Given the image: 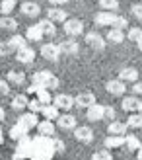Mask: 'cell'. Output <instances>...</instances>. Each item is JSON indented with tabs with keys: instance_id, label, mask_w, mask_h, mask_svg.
I'll use <instances>...</instances> for the list:
<instances>
[{
	"instance_id": "1",
	"label": "cell",
	"mask_w": 142,
	"mask_h": 160,
	"mask_svg": "<svg viewBox=\"0 0 142 160\" xmlns=\"http://www.w3.org/2000/svg\"><path fill=\"white\" fill-rule=\"evenodd\" d=\"M57 154L53 137H43L37 133V137H23L18 141V147L14 150L16 160H53Z\"/></svg>"
},
{
	"instance_id": "2",
	"label": "cell",
	"mask_w": 142,
	"mask_h": 160,
	"mask_svg": "<svg viewBox=\"0 0 142 160\" xmlns=\"http://www.w3.org/2000/svg\"><path fill=\"white\" fill-rule=\"evenodd\" d=\"M33 84L41 86V88H47V90H57L59 88V78L53 72H49V70H39V72L33 74Z\"/></svg>"
},
{
	"instance_id": "3",
	"label": "cell",
	"mask_w": 142,
	"mask_h": 160,
	"mask_svg": "<svg viewBox=\"0 0 142 160\" xmlns=\"http://www.w3.org/2000/svg\"><path fill=\"white\" fill-rule=\"evenodd\" d=\"M82 31H84V23L80 20L72 18V20H66L64 22V33L68 37H76V35H80Z\"/></svg>"
},
{
	"instance_id": "4",
	"label": "cell",
	"mask_w": 142,
	"mask_h": 160,
	"mask_svg": "<svg viewBox=\"0 0 142 160\" xmlns=\"http://www.w3.org/2000/svg\"><path fill=\"white\" fill-rule=\"evenodd\" d=\"M60 53H62L60 51V45H57V43H47V45L41 47V55L47 61H59Z\"/></svg>"
},
{
	"instance_id": "5",
	"label": "cell",
	"mask_w": 142,
	"mask_h": 160,
	"mask_svg": "<svg viewBox=\"0 0 142 160\" xmlns=\"http://www.w3.org/2000/svg\"><path fill=\"white\" fill-rule=\"evenodd\" d=\"M117 20V14L115 12H105L101 10L99 14H96V23L101 28H113V23Z\"/></svg>"
},
{
	"instance_id": "6",
	"label": "cell",
	"mask_w": 142,
	"mask_h": 160,
	"mask_svg": "<svg viewBox=\"0 0 142 160\" xmlns=\"http://www.w3.org/2000/svg\"><path fill=\"white\" fill-rule=\"evenodd\" d=\"M53 103H54L59 109L68 111V109L74 108V98H72V96H68V94H57V96L53 98Z\"/></svg>"
},
{
	"instance_id": "7",
	"label": "cell",
	"mask_w": 142,
	"mask_h": 160,
	"mask_svg": "<svg viewBox=\"0 0 142 160\" xmlns=\"http://www.w3.org/2000/svg\"><path fill=\"white\" fill-rule=\"evenodd\" d=\"M105 90L111 96H123L125 92H127V86H125V82L121 78H115V80H109V82L105 84Z\"/></svg>"
},
{
	"instance_id": "8",
	"label": "cell",
	"mask_w": 142,
	"mask_h": 160,
	"mask_svg": "<svg viewBox=\"0 0 142 160\" xmlns=\"http://www.w3.org/2000/svg\"><path fill=\"white\" fill-rule=\"evenodd\" d=\"M86 43H88L92 49H97V51L105 49V39L101 37L97 31H90V33H86Z\"/></svg>"
},
{
	"instance_id": "9",
	"label": "cell",
	"mask_w": 142,
	"mask_h": 160,
	"mask_svg": "<svg viewBox=\"0 0 142 160\" xmlns=\"http://www.w3.org/2000/svg\"><path fill=\"white\" fill-rule=\"evenodd\" d=\"M103 113H105V106H101V103H93V106L88 108L86 111V117H88V121H101L103 119Z\"/></svg>"
},
{
	"instance_id": "10",
	"label": "cell",
	"mask_w": 142,
	"mask_h": 160,
	"mask_svg": "<svg viewBox=\"0 0 142 160\" xmlns=\"http://www.w3.org/2000/svg\"><path fill=\"white\" fill-rule=\"evenodd\" d=\"M96 103V96H93L92 92H80L74 98V106H78V108H86L88 109L90 106H93Z\"/></svg>"
},
{
	"instance_id": "11",
	"label": "cell",
	"mask_w": 142,
	"mask_h": 160,
	"mask_svg": "<svg viewBox=\"0 0 142 160\" xmlns=\"http://www.w3.org/2000/svg\"><path fill=\"white\" fill-rule=\"evenodd\" d=\"M57 127H59V129H64V131H74V129H76V117L70 115V113L59 115V119H57Z\"/></svg>"
},
{
	"instance_id": "12",
	"label": "cell",
	"mask_w": 142,
	"mask_h": 160,
	"mask_svg": "<svg viewBox=\"0 0 142 160\" xmlns=\"http://www.w3.org/2000/svg\"><path fill=\"white\" fill-rule=\"evenodd\" d=\"M74 139L78 142L88 145V142H92V139H93V131L90 129V127H76L74 129Z\"/></svg>"
},
{
	"instance_id": "13",
	"label": "cell",
	"mask_w": 142,
	"mask_h": 160,
	"mask_svg": "<svg viewBox=\"0 0 142 160\" xmlns=\"http://www.w3.org/2000/svg\"><path fill=\"white\" fill-rule=\"evenodd\" d=\"M20 12L23 14V16H27V18H37L39 14H41V6H39L37 2H23L21 6H20Z\"/></svg>"
},
{
	"instance_id": "14",
	"label": "cell",
	"mask_w": 142,
	"mask_h": 160,
	"mask_svg": "<svg viewBox=\"0 0 142 160\" xmlns=\"http://www.w3.org/2000/svg\"><path fill=\"white\" fill-rule=\"evenodd\" d=\"M54 131H57V125L51 119H45V121L37 123V133L43 135V137H54Z\"/></svg>"
},
{
	"instance_id": "15",
	"label": "cell",
	"mask_w": 142,
	"mask_h": 160,
	"mask_svg": "<svg viewBox=\"0 0 142 160\" xmlns=\"http://www.w3.org/2000/svg\"><path fill=\"white\" fill-rule=\"evenodd\" d=\"M127 129H129V125H127V121H109L107 123V133L109 135H127Z\"/></svg>"
},
{
	"instance_id": "16",
	"label": "cell",
	"mask_w": 142,
	"mask_h": 160,
	"mask_svg": "<svg viewBox=\"0 0 142 160\" xmlns=\"http://www.w3.org/2000/svg\"><path fill=\"white\" fill-rule=\"evenodd\" d=\"M16 59H18L20 62H23V65H27V62L35 61V51L31 49V47H23V49H18V51H16Z\"/></svg>"
},
{
	"instance_id": "17",
	"label": "cell",
	"mask_w": 142,
	"mask_h": 160,
	"mask_svg": "<svg viewBox=\"0 0 142 160\" xmlns=\"http://www.w3.org/2000/svg\"><path fill=\"white\" fill-rule=\"evenodd\" d=\"M105 41H109L111 45H119L125 41V33H123V29H117V28H111L107 31V35H105Z\"/></svg>"
},
{
	"instance_id": "18",
	"label": "cell",
	"mask_w": 142,
	"mask_h": 160,
	"mask_svg": "<svg viewBox=\"0 0 142 160\" xmlns=\"http://www.w3.org/2000/svg\"><path fill=\"white\" fill-rule=\"evenodd\" d=\"M138 103H140V100L136 98V96H125L121 106H123L125 111H129V113H135V111H138Z\"/></svg>"
},
{
	"instance_id": "19",
	"label": "cell",
	"mask_w": 142,
	"mask_h": 160,
	"mask_svg": "<svg viewBox=\"0 0 142 160\" xmlns=\"http://www.w3.org/2000/svg\"><path fill=\"white\" fill-rule=\"evenodd\" d=\"M45 35H43V29L39 23H35V26H29L27 31H26V39L27 41H41Z\"/></svg>"
},
{
	"instance_id": "20",
	"label": "cell",
	"mask_w": 142,
	"mask_h": 160,
	"mask_svg": "<svg viewBox=\"0 0 142 160\" xmlns=\"http://www.w3.org/2000/svg\"><path fill=\"white\" fill-rule=\"evenodd\" d=\"M119 78L123 80V82H138V70L135 67H129V68H123L119 72Z\"/></svg>"
},
{
	"instance_id": "21",
	"label": "cell",
	"mask_w": 142,
	"mask_h": 160,
	"mask_svg": "<svg viewBox=\"0 0 142 160\" xmlns=\"http://www.w3.org/2000/svg\"><path fill=\"white\" fill-rule=\"evenodd\" d=\"M27 133H29V129L23 123H16L12 129H10V139H14V141H20V139H23V137H27Z\"/></svg>"
},
{
	"instance_id": "22",
	"label": "cell",
	"mask_w": 142,
	"mask_h": 160,
	"mask_svg": "<svg viewBox=\"0 0 142 160\" xmlns=\"http://www.w3.org/2000/svg\"><path fill=\"white\" fill-rule=\"evenodd\" d=\"M103 145H105V148H109V150L119 148V147L125 145V135H109V137L105 139Z\"/></svg>"
},
{
	"instance_id": "23",
	"label": "cell",
	"mask_w": 142,
	"mask_h": 160,
	"mask_svg": "<svg viewBox=\"0 0 142 160\" xmlns=\"http://www.w3.org/2000/svg\"><path fill=\"white\" fill-rule=\"evenodd\" d=\"M41 113H43V117H45V119L57 121V119H59V115H60V109H59L57 106H54V103H47V106H43Z\"/></svg>"
},
{
	"instance_id": "24",
	"label": "cell",
	"mask_w": 142,
	"mask_h": 160,
	"mask_svg": "<svg viewBox=\"0 0 142 160\" xmlns=\"http://www.w3.org/2000/svg\"><path fill=\"white\" fill-rule=\"evenodd\" d=\"M27 103H29V98H27L26 94H18V96H14V98H12V108L16 111L27 109Z\"/></svg>"
},
{
	"instance_id": "25",
	"label": "cell",
	"mask_w": 142,
	"mask_h": 160,
	"mask_svg": "<svg viewBox=\"0 0 142 160\" xmlns=\"http://www.w3.org/2000/svg\"><path fill=\"white\" fill-rule=\"evenodd\" d=\"M20 123H23V125H26L27 129L31 131V129H33V127H37V123H39L37 113H33V111H27V113L20 115Z\"/></svg>"
},
{
	"instance_id": "26",
	"label": "cell",
	"mask_w": 142,
	"mask_h": 160,
	"mask_svg": "<svg viewBox=\"0 0 142 160\" xmlns=\"http://www.w3.org/2000/svg\"><path fill=\"white\" fill-rule=\"evenodd\" d=\"M47 14H49V16H47V18H49L51 22H54V23H57V22H62V23H64L66 22V12L64 10H62V8H49V12H47Z\"/></svg>"
},
{
	"instance_id": "27",
	"label": "cell",
	"mask_w": 142,
	"mask_h": 160,
	"mask_svg": "<svg viewBox=\"0 0 142 160\" xmlns=\"http://www.w3.org/2000/svg\"><path fill=\"white\" fill-rule=\"evenodd\" d=\"M39 26H41L45 37H54V35H57V28H54V22H51L49 18H47V20H41V22H39Z\"/></svg>"
},
{
	"instance_id": "28",
	"label": "cell",
	"mask_w": 142,
	"mask_h": 160,
	"mask_svg": "<svg viewBox=\"0 0 142 160\" xmlns=\"http://www.w3.org/2000/svg\"><path fill=\"white\" fill-rule=\"evenodd\" d=\"M6 80L14 86H21L23 82H26V74L23 72H18V70H10V72L6 74Z\"/></svg>"
},
{
	"instance_id": "29",
	"label": "cell",
	"mask_w": 142,
	"mask_h": 160,
	"mask_svg": "<svg viewBox=\"0 0 142 160\" xmlns=\"http://www.w3.org/2000/svg\"><path fill=\"white\" fill-rule=\"evenodd\" d=\"M59 45H60V51H62V53H66V55H76V53H78V49H80V45H78L74 39L62 41V43H59Z\"/></svg>"
},
{
	"instance_id": "30",
	"label": "cell",
	"mask_w": 142,
	"mask_h": 160,
	"mask_svg": "<svg viewBox=\"0 0 142 160\" xmlns=\"http://www.w3.org/2000/svg\"><path fill=\"white\" fill-rule=\"evenodd\" d=\"M0 29L14 31V29H18V22H16L12 16H0Z\"/></svg>"
},
{
	"instance_id": "31",
	"label": "cell",
	"mask_w": 142,
	"mask_h": 160,
	"mask_svg": "<svg viewBox=\"0 0 142 160\" xmlns=\"http://www.w3.org/2000/svg\"><path fill=\"white\" fill-rule=\"evenodd\" d=\"M127 125H129V129H142V113L140 111H135V113L129 115Z\"/></svg>"
},
{
	"instance_id": "32",
	"label": "cell",
	"mask_w": 142,
	"mask_h": 160,
	"mask_svg": "<svg viewBox=\"0 0 142 160\" xmlns=\"http://www.w3.org/2000/svg\"><path fill=\"white\" fill-rule=\"evenodd\" d=\"M8 43H10V47H12L14 51H18V49L27 47V39L23 37V35H12L10 39H8Z\"/></svg>"
},
{
	"instance_id": "33",
	"label": "cell",
	"mask_w": 142,
	"mask_h": 160,
	"mask_svg": "<svg viewBox=\"0 0 142 160\" xmlns=\"http://www.w3.org/2000/svg\"><path fill=\"white\" fill-rule=\"evenodd\" d=\"M119 0H99V8L105 12H117L119 10Z\"/></svg>"
},
{
	"instance_id": "34",
	"label": "cell",
	"mask_w": 142,
	"mask_h": 160,
	"mask_svg": "<svg viewBox=\"0 0 142 160\" xmlns=\"http://www.w3.org/2000/svg\"><path fill=\"white\" fill-rule=\"evenodd\" d=\"M125 145H127L129 150H138L142 145H140V139L136 135H125Z\"/></svg>"
},
{
	"instance_id": "35",
	"label": "cell",
	"mask_w": 142,
	"mask_h": 160,
	"mask_svg": "<svg viewBox=\"0 0 142 160\" xmlns=\"http://www.w3.org/2000/svg\"><path fill=\"white\" fill-rule=\"evenodd\" d=\"M92 160H113V154L109 148H103V150H97V152L92 154Z\"/></svg>"
},
{
	"instance_id": "36",
	"label": "cell",
	"mask_w": 142,
	"mask_h": 160,
	"mask_svg": "<svg viewBox=\"0 0 142 160\" xmlns=\"http://www.w3.org/2000/svg\"><path fill=\"white\" fill-rule=\"evenodd\" d=\"M16 8V0H2V4H0V12H2L4 16L12 14Z\"/></svg>"
},
{
	"instance_id": "37",
	"label": "cell",
	"mask_w": 142,
	"mask_h": 160,
	"mask_svg": "<svg viewBox=\"0 0 142 160\" xmlns=\"http://www.w3.org/2000/svg\"><path fill=\"white\" fill-rule=\"evenodd\" d=\"M142 37V29L140 28H130L129 29V33H127V39H129V41H138V39Z\"/></svg>"
},
{
	"instance_id": "38",
	"label": "cell",
	"mask_w": 142,
	"mask_h": 160,
	"mask_svg": "<svg viewBox=\"0 0 142 160\" xmlns=\"http://www.w3.org/2000/svg\"><path fill=\"white\" fill-rule=\"evenodd\" d=\"M43 109V103L39 102L37 98H33V100H29V103H27V111H33V113H39V111Z\"/></svg>"
},
{
	"instance_id": "39",
	"label": "cell",
	"mask_w": 142,
	"mask_h": 160,
	"mask_svg": "<svg viewBox=\"0 0 142 160\" xmlns=\"http://www.w3.org/2000/svg\"><path fill=\"white\" fill-rule=\"evenodd\" d=\"M127 26H129L127 18H123V16H117V20H115V23H113V28H117V29H127Z\"/></svg>"
},
{
	"instance_id": "40",
	"label": "cell",
	"mask_w": 142,
	"mask_h": 160,
	"mask_svg": "<svg viewBox=\"0 0 142 160\" xmlns=\"http://www.w3.org/2000/svg\"><path fill=\"white\" fill-rule=\"evenodd\" d=\"M130 14L135 16L136 20H142V4H132V8H130Z\"/></svg>"
},
{
	"instance_id": "41",
	"label": "cell",
	"mask_w": 142,
	"mask_h": 160,
	"mask_svg": "<svg viewBox=\"0 0 142 160\" xmlns=\"http://www.w3.org/2000/svg\"><path fill=\"white\" fill-rule=\"evenodd\" d=\"M53 141H54V150H57V154H60V152H64V150H66L64 141H60V139H54V137H53Z\"/></svg>"
},
{
	"instance_id": "42",
	"label": "cell",
	"mask_w": 142,
	"mask_h": 160,
	"mask_svg": "<svg viewBox=\"0 0 142 160\" xmlns=\"http://www.w3.org/2000/svg\"><path fill=\"white\" fill-rule=\"evenodd\" d=\"M103 119L105 121H113L115 119V109L111 106H105V113H103Z\"/></svg>"
},
{
	"instance_id": "43",
	"label": "cell",
	"mask_w": 142,
	"mask_h": 160,
	"mask_svg": "<svg viewBox=\"0 0 142 160\" xmlns=\"http://www.w3.org/2000/svg\"><path fill=\"white\" fill-rule=\"evenodd\" d=\"M0 94L2 96L10 94V82H8V80H0Z\"/></svg>"
},
{
	"instance_id": "44",
	"label": "cell",
	"mask_w": 142,
	"mask_h": 160,
	"mask_svg": "<svg viewBox=\"0 0 142 160\" xmlns=\"http://www.w3.org/2000/svg\"><path fill=\"white\" fill-rule=\"evenodd\" d=\"M10 51H14V49L10 47V43H8V41H2V43H0V55H2V57H4V55H8Z\"/></svg>"
},
{
	"instance_id": "45",
	"label": "cell",
	"mask_w": 142,
	"mask_h": 160,
	"mask_svg": "<svg viewBox=\"0 0 142 160\" xmlns=\"http://www.w3.org/2000/svg\"><path fill=\"white\" fill-rule=\"evenodd\" d=\"M132 92H135V96H142V82H140V80H138V82H135Z\"/></svg>"
},
{
	"instance_id": "46",
	"label": "cell",
	"mask_w": 142,
	"mask_h": 160,
	"mask_svg": "<svg viewBox=\"0 0 142 160\" xmlns=\"http://www.w3.org/2000/svg\"><path fill=\"white\" fill-rule=\"evenodd\" d=\"M49 2H51V4H54V6H64L68 0H49Z\"/></svg>"
},
{
	"instance_id": "47",
	"label": "cell",
	"mask_w": 142,
	"mask_h": 160,
	"mask_svg": "<svg viewBox=\"0 0 142 160\" xmlns=\"http://www.w3.org/2000/svg\"><path fill=\"white\" fill-rule=\"evenodd\" d=\"M6 119V111H4V108H0V123H2Z\"/></svg>"
},
{
	"instance_id": "48",
	"label": "cell",
	"mask_w": 142,
	"mask_h": 160,
	"mask_svg": "<svg viewBox=\"0 0 142 160\" xmlns=\"http://www.w3.org/2000/svg\"><path fill=\"white\" fill-rule=\"evenodd\" d=\"M136 158H138V160H142V147L136 150Z\"/></svg>"
},
{
	"instance_id": "49",
	"label": "cell",
	"mask_w": 142,
	"mask_h": 160,
	"mask_svg": "<svg viewBox=\"0 0 142 160\" xmlns=\"http://www.w3.org/2000/svg\"><path fill=\"white\" fill-rule=\"evenodd\" d=\"M136 45H138V49H140V51H142V37H140V39H138V41H136Z\"/></svg>"
},
{
	"instance_id": "50",
	"label": "cell",
	"mask_w": 142,
	"mask_h": 160,
	"mask_svg": "<svg viewBox=\"0 0 142 160\" xmlns=\"http://www.w3.org/2000/svg\"><path fill=\"white\" fill-rule=\"evenodd\" d=\"M138 111H140V113H142V102L138 103Z\"/></svg>"
},
{
	"instance_id": "51",
	"label": "cell",
	"mask_w": 142,
	"mask_h": 160,
	"mask_svg": "<svg viewBox=\"0 0 142 160\" xmlns=\"http://www.w3.org/2000/svg\"><path fill=\"white\" fill-rule=\"evenodd\" d=\"M0 145H2V129H0Z\"/></svg>"
},
{
	"instance_id": "52",
	"label": "cell",
	"mask_w": 142,
	"mask_h": 160,
	"mask_svg": "<svg viewBox=\"0 0 142 160\" xmlns=\"http://www.w3.org/2000/svg\"><path fill=\"white\" fill-rule=\"evenodd\" d=\"M12 160H16V158H12Z\"/></svg>"
},
{
	"instance_id": "53",
	"label": "cell",
	"mask_w": 142,
	"mask_h": 160,
	"mask_svg": "<svg viewBox=\"0 0 142 160\" xmlns=\"http://www.w3.org/2000/svg\"><path fill=\"white\" fill-rule=\"evenodd\" d=\"M0 14H2V12H0Z\"/></svg>"
}]
</instances>
